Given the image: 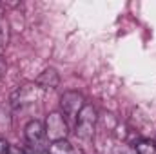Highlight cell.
I'll use <instances>...</instances> for the list:
<instances>
[{
  "label": "cell",
  "mask_w": 156,
  "mask_h": 154,
  "mask_svg": "<svg viewBox=\"0 0 156 154\" xmlns=\"http://www.w3.org/2000/svg\"><path fill=\"white\" fill-rule=\"evenodd\" d=\"M98 121V113L91 103H85L76 116V136L82 140H93L94 127Z\"/></svg>",
  "instance_id": "1"
},
{
  "label": "cell",
  "mask_w": 156,
  "mask_h": 154,
  "mask_svg": "<svg viewBox=\"0 0 156 154\" xmlns=\"http://www.w3.org/2000/svg\"><path fill=\"white\" fill-rule=\"evenodd\" d=\"M44 127H45V136L51 140V143L66 140L67 134H69V125H67V121H66V118H64L62 113H51V114H47Z\"/></svg>",
  "instance_id": "2"
},
{
  "label": "cell",
  "mask_w": 156,
  "mask_h": 154,
  "mask_svg": "<svg viewBox=\"0 0 156 154\" xmlns=\"http://www.w3.org/2000/svg\"><path fill=\"white\" fill-rule=\"evenodd\" d=\"M42 96V89L38 85H24L20 89H16L11 96V105L15 109H24L31 103H37Z\"/></svg>",
  "instance_id": "3"
},
{
  "label": "cell",
  "mask_w": 156,
  "mask_h": 154,
  "mask_svg": "<svg viewBox=\"0 0 156 154\" xmlns=\"http://www.w3.org/2000/svg\"><path fill=\"white\" fill-rule=\"evenodd\" d=\"M83 105H85V100L78 91H66L60 98V109L64 116H69V118H76L78 113L83 109Z\"/></svg>",
  "instance_id": "4"
},
{
  "label": "cell",
  "mask_w": 156,
  "mask_h": 154,
  "mask_svg": "<svg viewBox=\"0 0 156 154\" xmlns=\"http://www.w3.org/2000/svg\"><path fill=\"white\" fill-rule=\"evenodd\" d=\"M24 136H26V140H27V143L31 145V147H35V149H42L44 147V142H45V127H44V123L38 121V120H31L27 125H26V129H24Z\"/></svg>",
  "instance_id": "5"
},
{
  "label": "cell",
  "mask_w": 156,
  "mask_h": 154,
  "mask_svg": "<svg viewBox=\"0 0 156 154\" xmlns=\"http://www.w3.org/2000/svg\"><path fill=\"white\" fill-rule=\"evenodd\" d=\"M58 83H60V76H58V73L55 69H45L37 78V85L42 91L44 89H55V87H58Z\"/></svg>",
  "instance_id": "6"
},
{
  "label": "cell",
  "mask_w": 156,
  "mask_h": 154,
  "mask_svg": "<svg viewBox=\"0 0 156 154\" xmlns=\"http://www.w3.org/2000/svg\"><path fill=\"white\" fill-rule=\"evenodd\" d=\"M47 154H78V151L67 140H60V142H53L47 147Z\"/></svg>",
  "instance_id": "7"
},
{
  "label": "cell",
  "mask_w": 156,
  "mask_h": 154,
  "mask_svg": "<svg viewBox=\"0 0 156 154\" xmlns=\"http://www.w3.org/2000/svg\"><path fill=\"white\" fill-rule=\"evenodd\" d=\"M133 149L136 154H156V143L151 140H140Z\"/></svg>",
  "instance_id": "8"
},
{
  "label": "cell",
  "mask_w": 156,
  "mask_h": 154,
  "mask_svg": "<svg viewBox=\"0 0 156 154\" xmlns=\"http://www.w3.org/2000/svg\"><path fill=\"white\" fill-rule=\"evenodd\" d=\"M7 37H9V31H7V22L4 18H0V44L4 45L7 42Z\"/></svg>",
  "instance_id": "9"
},
{
  "label": "cell",
  "mask_w": 156,
  "mask_h": 154,
  "mask_svg": "<svg viewBox=\"0 0 156 154\" xmlns=\"http://www.w3.org/2000/svg\"><path fill=\"white\" fill-rule=\"evenodd\" d=\"M9 143H7V140H4V138H0V154H9Z\"/></svg>",
  "instance_id": "10"
},
{
  "label": "cell",
  "mask_w": 156,
  "mask_h": 154,
  "mask_svg": "<svg viewBox=\"0 0 156 154\" xmlns=\"http://www.w3.org/2000/svg\"><path fill=\"white\" fill-rule=\"evenodd\" d=\"M9 154H26V152H24V149H20V147L11 145V147H9Z\"/></svg>",
  "instance_id": "11"
},
{
  "label": "cell",
  "mask_w": 156,
  "mask_h": 154,
  "mask_svg": "<svg viewBox=\"0 0 156 154\" xmlns=\"http://www.w3.org/2000/svg\"><path fill=\"white\" fill-rule=\"evenodd\" d=\"M4 69H5V65H4V62H2V60H0V75H2V73H4Z\"/></svg>",
  "instance_id": "12"
},
{
  "label": "cell",
  "mask_w": 156,
  "mask_h": 154,
  "mask_svg": "<svg viewBox=\"0 0 156 154\" xmlns=\"http://www.w3.org/2000/svg\"><path fill=\"white\" fill-rule=\"evenodd\" d=\"M2 54H4V45L0 44V58H2Z\"/></svg>",
  "instance_id": "13"
},
{
  "label": "cell",
  "mask_w": 156,
  "mask_h": 154,
  "mask_svg": "<svg viewBox=\"0 0 156 154\" xmlns=\"http://www.w3.org/2000/svg\"><path fill=\"white\" fill-rule=\"evenodd\" d=\"M0 18H2V5H0Z\"/></svg>",
  "instance_id": "14"
}]
</instances>
